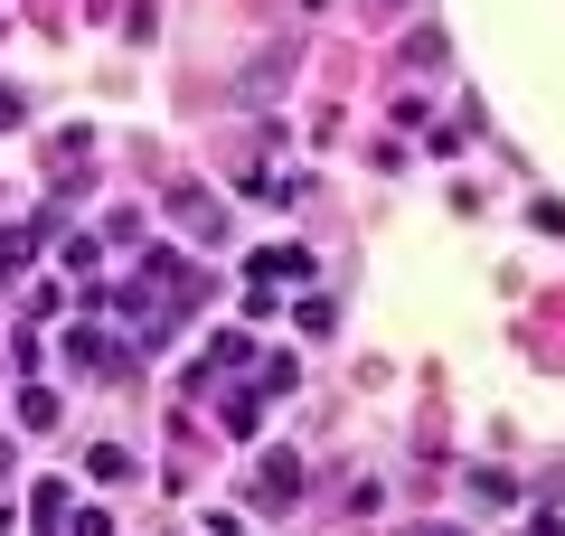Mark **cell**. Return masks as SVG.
Masks as SVG:
<instances>
[{
  "label": "cell",
  "mask_w": 565,
  "mask_h": 536,
  "mask_svg": "<svg viewBox=\"0 0 565 536\" xmlns=\"http://www.w3.org/2000/svg\"><path fill=\"white\" fill-rule=\"evenodd\" d=\"M255 490H264V508H292V499H302V452H264Z\"/></svg>",
  "instance_id": "2"
},
{
  "label": "cell",
  "mask_w": 565,
  "mask_h": 536,
  "mask_svg": "<svg viewBox=\"0 0 565 536\" xmlns=\"http://www.w3.org/2000/svg\"><path fill=\"white\" fill-rule=\"evenodd\" d=\"M405 536H452V527H405Z\"/></svg>",
  "instance_id": "10"
},
{
  "label": "cell",
  "mask_w": 565,
  "mask_h": 536,
  "mask_svg": "<svg viewBox=\"0 0 565 536\" xmlns=\"http://www.w3.org/2000/svg\"><path fill=\"white\" fill-rule=\"evenodd\" d=\"M10 122H29V95H10V85H0V132H10Z\"/></svg>",
  "instance_id": "7"
},
{
  "label": "cell",
  "mask_w": 565,
  "mask_h": 536,
  "mask_svg": "<svg viewBox=\"0 0 565 536\" xmlns=\"http://www.w3.org/2000/svg\"><path fill=\"white\" fill-rule=\"evenodd\" d=\"M0 471H10V452H0Z\"/></svg>",
  "instance_id": "11"
},
{
  "label": "cell",
  "mask_w": 565,
  "mask_h": 536,
  "mask_svg": "<svg viewBox=\"0 0 565 536\" xmlns=\"http://www.w3.org/2000/svg\"><path fill=\"white\" fill-rule=\"evenodd\" d=\"M20 424H29V433H47V424H57V396H47V386H29V396H20Z\"/></svg>",
  "instance_id": "4"
},
{
  "label": "cell",
  "mask_w": 565,
  "mask_h": 536,
  "mask_svg": "<svg viewBox=\"0 0 565 536\" xmlns=\"http://www.w3.org/2000/svg\"><path fill=\"white\" fill-rule=\"evenodd\" d=\"M47 236H57L47 217H39V226H20V236H0V282L20 274V264H39V245H47Z\"/></svg>",
  "instance_id": "3"
},
{
  "label": "cell",
  "mask_w": 565,
  "mask_h": 536,
  "mask_svg": "<svg viewBox=\"0 0 565 536\" xmlns=\"http://www.w3.org/2000/svg\"><path fill=\"white\" fill-rule=\"evenodd\" d=\"M170 217H180V226H189V236H199V245H226V207L207 199V189H189V179H180V189H170Z\"/></svg>",
  "instance_id": "1"
},
{
  "label": "cell",
  "mask_w": 565,
  "mask_h": 536,
  "mask_svg": "<svg viewBox=\"0 0 565 536\" xmlns=\"http://www.w3.org/2000/svg\"><path fill=\"white\" fill-rule=\"evenodd\" d=\"M264 424V396H226V433H255Z\"/></svg>",
  "instance_id": "6"
},
{
  "label": "cell",
  "mask_w": 565,
  "mask_h": 536,
  "mask_svg": "<svg viewBox=\"0 0 565 536\" xmlns=\"http://www.w3.org/2000/svg\"><path fill=\"white\" fill-rule=\"evenodd\" d=\"M66 536H114V517H104V508H85V517H76Z\"/></svg>",
  "instance_id": "8"
},
{
  "label": "cell",
  "mask_w": 565,
  "mask_h": 536,
  "mask_svg": "<svg viewBox=\"0 0 565 536\" xmlns=\"http://www.w3.org/2000/svg\"><path fill=\"white\" fill-rule=\"evenodd\" d=\"M527 536H565V517H556V508H546V517H537V527H527Z\"/></svg>",
  "instance_id": "9"
},
{
  "label": "cell",
  "mask_w": 565,
  "mask_h": 536,
  "mask_svg": "<svg viewBox=\"0 0 565 536\" xmlns=\"http://www.w3.org/2000/svg\"><path fill=\"white\" fill-rule=\"evenodd\" d=\"M264 274H274V282H292V274H311V255H302V245H274V255H264Z\"/></svg>",
  "instance_id": "5"
}]
</instances>
